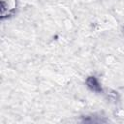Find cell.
<instances>
[{
  "label": "cell",
  "instance_id": "obj_1",
  "mask_svg": "<svg viewBox=\"0 0 124 124\" xmlns=\"http://www.w3.org/2000/svg\"><path fill=\"white\" fill-rule=\"evenodd\" d=\"M86 86L93 92L95 93H102L103 92V88L99 82V80L97 79V78L95 76H89L86 80H85Z\"/></svg>",
  "mask_w": 124,
  "mask_h": 124
}]
</instances>
